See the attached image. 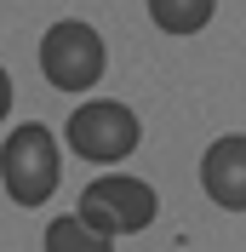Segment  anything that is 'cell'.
I'll return each instance as SVG.
<instances>
[{
  "label": "cell",
  "mask_w": 246,
  "mask_h": 252,
  "mask_svg": "<svg viewBox=\"0 0 246 252\" xmlns=\"http://www.w3.org/2000/svg\"><path fill=\"white\" fill-rule=\"evenodd\" d=\"M58 178H63L58 138H52L40 121L12 126L6 143H0V184H6V195H12L17 206H40V201H52Z\"/></svg>",
  "instance_id": "6da1fadb"
},
{
  "label": "cell",
  "mask_w": 246,
  "mask_h": 252,
  "mask_svg": "<svg viewBox=\"0 0 246 252\" xmlns=\"http://www.w3.org/2000/svg\"><path fill=\"white\" fill-rule=\"evenodd\" d=\"M154 212H160V195H154V184H143V178L132 172H103L86 184V195H80L75 218L86 223V229H97V235H138V229H149Z\"/></svg>",
  "instance_id": "7a4b0ae2"
},
{
  "label": "cell",
  "mask_w": 246,
  "mask_h": 252,
  "mask_svg": "<svg viewBox=\"0 0 246 252\" xmlns=\"http://www.w3.org/2000/svg\"><path fill=\"white\" fill-rule=\"evenodd\" d=\"M103 69H109V46L86 17H58L40 34V75L58 92H86L103 80Z\"/></svg>",
  "instance_id": "3957f363"
},
{
  "label": "cell",
  "mask_w": 246,
  "mask_h": 252,
  "mask_svg": "<svg viewBox=\"0 0 246 252\" xmlns=\"http://www.w3.org/2000/svg\"><path fill=\"white\" fill-rule=\"evenodd\" d=\"M63 132H69V149L80 160H92V166H115V160H126L143 143V121L126 109L121 97H86L69 115Z\"/></svg>",
  "instance_id": "277c9868"
},
{
  "label": "cell",
  "mask_w": 246,
  "mask_h": 252,
  "mask_svg": "<svg viewBox=\"0 0 246 252\" xmlns=\"http://www.w3.org/2000/svg\"><path fill=\"white\" fill-rule=\"evenodd\" d=\"M200 184L223 212H241L246 206V138L241 132H223V138L206 143L200 155Z\"/></svg>",
  "instance_id": "5b68a950"
},
{
  "label": "cell",
  "mask_w": 246,
  "mask_h": 252,
  "mask_svg": "<svg viewBox=\"0 0 246 252\" xmlns=\"http://www.w3.org/2000/svg\"><path fill=\"white\" fill-rule=\"evenodd\" d=\"M217 12V0H149V17H154V29L160 34H200L206 23H212Z\"/></svg>",
  "instance_id": "8992f818"
},
{
  "label": "cell",
  "mask_w": 246,
  "mask_h": 252,
  "mask_svg": "<svg viewBox=\"0 0 246 252\" xmlns=\"http://www.w3.org/2000/svg\"><path fill=\"white\" fill-rule=\"evenodd\" d=\"M40 247H46V252H115V241L97 235V229H86L75 212H63V218H52V223H46Z\"/></svg>",
  "instance_id": "52a82bcc"
},
{
  "label": "cell",
  "mask_w": 246,
  "mask_h": 252,
  "mask_svg": "<svg viewBox=\"0 0 246 252\" xmlns=\"http://www.w3.org/2000/svg\"><path fill=\"white\" fill-rule=\"evenodd\" d=\"M6 115H12V75L0 69V121H6Z\"/></svg>",
  "instance_id": "ba28073f"
}]
</instances>
